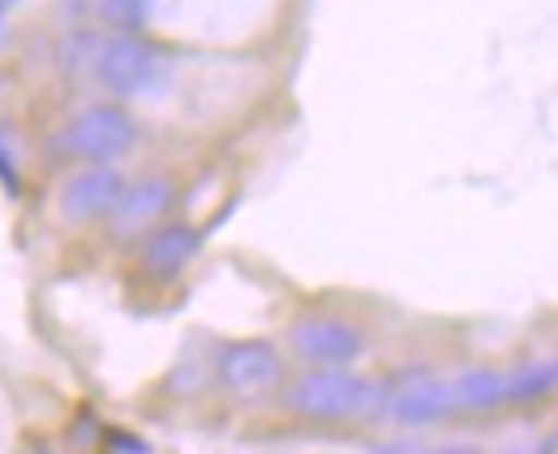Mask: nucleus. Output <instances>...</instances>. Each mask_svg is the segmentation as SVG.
Here are the masks:
<instances>
[{"label": "nucleus", "instance_id": "obj_7", "mask_svg": "<svg viewBox=\"0 0 558 454\" xmlns=\"http://www.w3.org/2000/svg\"><path fill=\"white\" fill-rule=\"evenodd\" d=\"M125 172L117 163H82L70 181L61 185L57 206L65 214V223H108V214L117 210V201L125 194Z\"/></svg>", "mask_w": 558, "mask_h": 454}, {"label": "nucleus", "instance_id": "obj_14", "mask_svg": "<svg viewBox=\"0 0 558 454\" xmlns=\"http://www.w3.org/2000/svg\"><path fill=\"white\" fill-rule=\"evenodd\" d=\"M425 454H482V451H473V446H460V442H451V446H434V451H425Z\"/></svg>", "mask_w": 558, "mask_h": 454}, {"label": "nucleus", "instance_id": "obj_4", "mask_svg": "<svg viewBox=\"0 0 558 454\" xmlns=\"http://www.w3.org/2000/svg\"><path fill=\"white\" fill-rule=\"evenodd\" d=\"M288 347L310 369H349L365 352V334L340 314H305L288 326Z\"/></svg>", "mask_w": 558, "mask_h": 454}, {"label": "nucleus", "instance_id": "obj_9", "mask_svg": "<svg viewBox=\"0 0 558 454\" xmlns=\"http://www.w3.org/2000/svg\"><path fill=\"white\" fill-rule=\"evenodd\" d=\"M203 254V232L185 219H168L159 223L150 236H142V270L155 279H177L185 274Z\"/></svg>", "mask_w": 558, "mask_h": 454}, {"label": "nucleus", "instance_id": "obj_8", "mask_svg": "<svg viewBox=\"0 0 558 454\" xmlns=\"http://www.w3.org/2000/svg\"><path fill=\"white\" fill-rule=\"evenodd\" d=\"M456 412V398H451V386L434 373H409L400 378L396 386H387V416L400 420V425H438Z\"/></svg>", "mask_w": 558, "mask_h": 454}, {"label": "nucleus", "instance_id": "obj_6", "mask_svg": "<svg viewBox=\"0 0 558 454\" xmlns=\"http://www.w3.org/2000/svg\"><path fill=\"white\" fill-rule=\"evenodd\" d=\"M172 206H177V181L163 176V172H146V176L125 185L117 210L108 214V232L117 241H142L159 223H168V210Z\"/></svg>", "mask_w": 558, "mask_h": 454}, {"label": "nucleus", "instance_id": "obj_5", "mask_svg": "<svg viewBox=\"0 0 558 454\" xmlns=\"http://www.w3.org/2000/svg\"><path fill=\"white\" fill-rule=\"evenodd\" d=\"M215 378L236 398H258L283 382V352L267 339H232L215 356Z\"/></svg>", "mask_w": 558, "mask_h": 454}, {"label": "nucleus", "instance_id": "obj_3", "mask_svg": "<svg viewBox=\"0 0 558 454\" xmlns=\"http://www.w3.org/2000/svg\"><path fill=\"white\" fill-rule=\"evenodd\" d=\"M138 121L125 103H90L65 125V150L82 163H117L138 146Z\"/></svg>", "mask_w": 558, "mask_h": 454}, {"label": "nucleus", "instance_id": "obj_12", "mask_svg": "<svg viewBox=\"0 0 558 454\" xmlns=\"http://www.w3.org/2000/svg\"><path fill=\"white\" fill-rule=\"evenodd\" d=\"M155 0H99V22L112 35H142Z\"/></svg>", "mask_w": 558, "mask_h": 454}, {"label": "nucleus", "instance_id": "obj_2", "mask_svg": "<svg viewBox=\"0 0 558 454\" xmlns=\"http://www.w3.org/2000/svg\"><path fill=\"white\" fill-rule=\"evenodd\" d=\"M90 73L117 103H130V99L150 95L168 77V57L146 35H108L99 39Z\"/></svg>", "mask_w": 558, "mask_h": 454}, {"label": "nucleus", "instance_id": "obj_13", "mask_svg": "<svg viewBox=\"0 0 558 454\" xmlns=\"http://www.w3.org/2000/svg\"><path fill=\"white\" fill-rule=\"evenodd\" d=\"M0 181L17 194V185H22V176H17V150H13V142L0 133Z\"/></svg>", "mask_w": 558, "mask_h": 454}, {"label": "nucleus", "instance_id": "obj_11", "mask_svg": "<svg viewBox=\"0 0 558 454\" xmlns=\"http://www.w3.org/2000/svg\"><path fill=\"white\" fill-rule=\"evenodd\" d=\"M550 390H558V360H533V365L507 369V403H533Z\"/></svg>", "mask_w": 558, "mask_h": 454}, {"label": "nucleus", "instance_id": "obj_1", "mask_svg": "<svg viewBox=\"0 0 558 454\" xmlns=\"http://www.w3.org/2000/svg\"><path fill=\"white\" fill-rule=\"evenodd\" d=\"M288 407L305 420L336 425V420H356V416H378L387 412V386L352 373V369H305L288 386Z\"/></svg>", "mask_w": 558, "mask_h": 454}, {"label": "nucleus", "instance_id": "obj_10", "mask_svg": "<svg viewBox=\"0 0 558 454\" xmlns=\"http://www.w3.org/2000/svg\"><path fill=\"white\" fill-rule=\"evenodd\" d=\"M456 412H494L507 407V369H464L456 378H447Z\"/></svg>", "mask_w": 558, "mask_h": 454}]
</instances>
